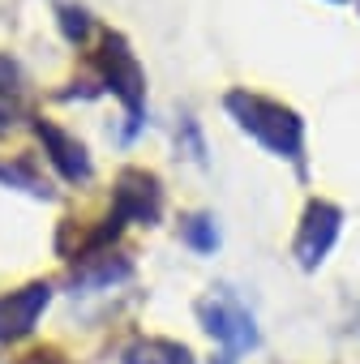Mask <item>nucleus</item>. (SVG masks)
I'll list each match as a JSON object with an SVG mask.
<instances>
[{
  "label": "nucleus",
  "mask_w": 360,
  "mask_h": 364,
  "mask_svg": "<svg viewBox=\"0 0 360 364\" xmlns=\"http://www.w3.org/2000/svg\"><path fill=\"white\" fill-rule=\"evenodd\" d=\"M223 107L240 133H249L275 159H287V163H296V171H305V120L292 107H283L279 99L253 95V90H228Z\"/></svg>",
  "instance_id": "1"
},
{
  "label": "nucleus",
  "mask_w": 360,
  "mask_h": 364,
  "mask_svg": "<svg viewBox=\"0 0 360 364\" xmlns=\"http://www.w3.org/2000/svg\"><path fill=\"white\" fill-rule=\"evenodd\" d=\"M99 69H103V82L107 90L120 99L125 107V141H133L142 133V116H146V73L137 65V56L129 52V43L120 35H107L103 39V52H99Z\"/></svg>",
  "instance_id": "2"
},
{
  "label": "nucleus",
  "mask_w": 360,
  "mask_h": 364,
  "mask_svg": "<svg viewBox=\"0 0 360 364\" xmlns=\"http://www.w3.org/2000/svg\"><path fill=\"white\" fill-rule=\"evenodd\" d=\"M202 321H206L211 338H219L228 351H253V347H258L253 313H249L228 287H219V291H211V296L202 300Z\"/></svg>",
  "instance_id": "3"
},
{
  "label": "nucleus",
  "mask_w": 360,
  "mask_h": 364,
  "mask_svg": "<svg viewBox=\"0 0 360 364\" xmlns=\"http://www.w3.org/2000/svg\"><path fill=\"white\" fill-rule=\"evenodd\" d=\"M339 232H343V210H339L334 202L313 198V202L305 206V215H300V232H296V245H292L296 262H300L305 270H317V266L326 262V253L334 249Z\"/></svg>",
  "instance_id": "4"
},
{
  "label": "nucleus",
  "mask_w": 360,
  "mask_h": 364,
  "mask_svg": "<svg viewBox=\"0 0 360 364\" xmlns=\"http://www.w3.org/2000/svg\"><path fill=\"white\" fill-rule=\"evenodd\" d=\"M112 202H116L112 215H116L120 223H154V219L163 215V189H159L154 171H146V167L120 171Z\"/></svg>",
  "instance_id": "5"
},
{
  "label": "nucleus",
  "mask_w": 360,
  "mask_h": 364,
  "mask_svg": "<svg viewBox=\"0 0 360 364\" xmlns=\"http://www.w3.org/2000/svg\"><path fill=\"white\" fill-rule=\"evenodd\" d=\"M35 133H39L52 167L69 180V185H86V180H90V154H86V146L73 133H65L60 124H52V120H35Z\"/></svg>",
  "instance_id": "6"
},
{
  "label": "nucleus",
  "mask_w": 360,
  "mask_h": 364,
  "mask_svg": "<svg viewBox=\"0 0 360 364\" xmlns=\"http://www.w3.org/2000/svg\"><path fill=\"white\" fill-rule=\"evenodd\" d=\"M48 300H52L48 283H26V287H18L9 296H0V338H18V334L35 330Z\"/></svg>",
  "instance_id": "7"
},
{
  "label": "nucleus",
  "mask_w": 360,
  "mask_h": 364,
  "mask_svg": "<svg viewBox=\"0 0 360 364\" xmlns=\"http://www.w3.org/2000/svg\"><path fill=\"white\" fill-rule=\"evenodd\" d=\"M125 364H194V355L171 338H137L125 351Z\"/></svg>",
  "instance_id": "8"
},
{
  "label": "nucleus",
  "mask_w": 360,
  "mask_h": 364,
  "mask_svg": "<svg viewBox=\"0 0 360 364\" xmlns=\"http://www.w3.org/2000/svg\"><path fill=\"white\" fill-rule=\"evenodd\" d=\"M180 236H185V245L198 249V253H215L219 249V228H215L211 215H189L185 223H180Z\"/></svg>",
  "instance_id": "9"
},
{
  "label": "nucleus",
  "mask_w": 360,
  "mask_h": 364,
  "mask_svg": "<svg viewBox=\"0 0 360 364\" xmlns=\"http://www.w3.org/2000/svg\"><path fill=\"white\" fill-rule=\"evenodd\" d=\"M60 31H65L69 43H86L90 31H95V22H90L86 9H78V5H60Z\"/></svg>",
  "instance_id": "10"
},
{
  "label": "nucleus",
  "mask_w": 360,
  "mask_h": 364,
  "mask_svg": "<svg viewBox=\"0 0 360 364\" xmlns=\"http://www.w3.org/2000/svg\"><path fill=\"white\" fill-rule=\"evenodd\" d=\"M215 364H232V360H215Z\"/></svg>",
  "instance_id": "11"
}]
</instances>
